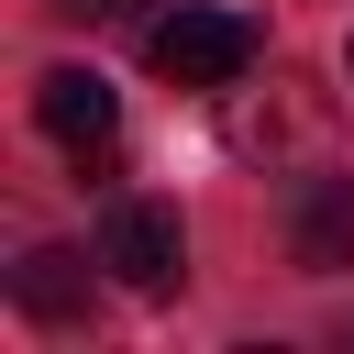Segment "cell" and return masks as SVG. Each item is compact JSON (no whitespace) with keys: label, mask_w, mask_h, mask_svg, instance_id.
<instances>
[{"label":"cell","mask_w":354,"mask_h":354,"mask_svg":"<svg viewBox=\"0 0 354 354\" xmlns=\"http://www.w3.org/2000/svg\"><path fill=\"white\" fill-rule=\"evenodd\" d=\"M100 266H111L133 299H177V288H188V232H177V210H166V199H111Z\"/></svg>","instance_id":"cell-2"},{"label":"cell","mask_w":354,"mask_h":354,"mask_svg":"<svg viewBox=\"0 0 354 354\" xmlns=\"http://www.w3.org/2000/svg\"><path fill=\"white\" fill-rule=\"evenodd\" d=\"M343 77H354V44H343Z\"/></svg>","instance_id":"cell-7"},{"label":"cell","mask_w":354,"mask_h":354,"mask_svg":"<svg viewBox=\"0 0 354 354\" xmlns=\"http://www.w3.org/2000/svg\"><path fill=\"white\" fill-rule=\"evenodd\" d=\"M11 310H22V321H44V332H77V321L100 310L88 254H77V243H33V254L11 266Z\"/></svg>","instance_id":"cell-4"},{"label":"cell","mask_w":354,"mask_h":354,"mask_svg":"<svg viewBox=\"0 0 354 354\" xmlns=\"http://www.w3.org/2000/svg\"><path fill=\"white\" fill-rule=\"evenodd\" d=\"M254 55H266V22H254V11H221V0H177V11L144 33V66H155L166 88H232Z\"/></svg>","instance_id":"cell-1"},{"label":"cell","mask_w":354,"mask_h":354,"mask_svg":"<svg viewBox=\"0 0 354 354\" xmlns=\"http://www.w3.org/2000/svg\"><path fill=\"white\" fill-rule=\"evenodd\" d=\"M44 11H66V22H122L133 0H44Z\"/></svg>","instance_id":"cell-6"},{"label":"cell","mask_w":354,"mask_h":354,"mask_svg":"<svg viewBox=\"0 0 354 354\" xmlns=\"http://www.w3.org/2000/svg\"><path fill=\"white\" fill-rule=\"evenodd\" d=\"M288 254H299L310 277H343V266H354V177H310V188H299Z\"/></svg>","instance_id":"cell-5"},{"label":"cell","mask_w":354,"mask_h":354,"mask_svg":"<svg viewBox=\"0 0 354 354\" xmlns=\"http://www.w3.org/2000/svg\"><path fill=\"white\" fill-rule=\"evenodd\" d=\"M33 122H44L66 155H111V133H122V88H111L100 66H44V77H33Z\"/></svg>","instance_id":"cell-3"}]
</instances>
